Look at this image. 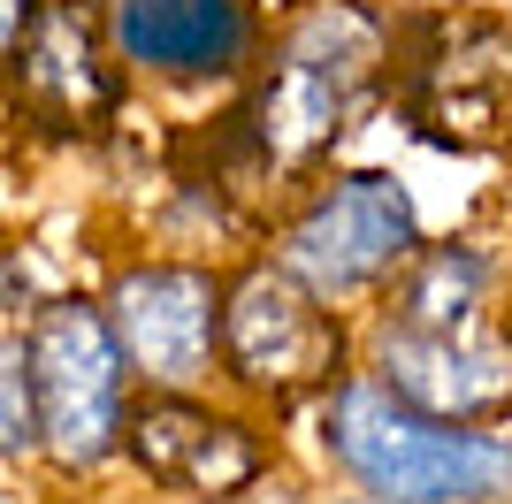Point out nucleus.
I'll use <instances>...</instances> for the list:
<instances>
[{
    "instance_id": "nucleus-1",
    "label": "nucleus",
    "mask_w": 512,
    "mask_h": 504,
    "mask_svg": "<svg viewBox=\"0 0 512 504\" xmlns=\"http://www.w3.org/2000/svg\"><path fill=\"white\" fill-rule=\"evenodd\" d=\"M398 16L383 0H299L268 23L253 77L237 84V146L260 184H306L337 138L398 77Z\"/></svg>"
},
{
    "instance_id": "nucleus-2",
    "label": "nucleus",
    "mask_w": 512,
    "mask_h": 504,
    "mask_svg": "<svg viewBox=\"0 0 512 504\" xmlns=\"http://www.w3.org/2000/svg\"><path fill=\"white\" fill-rule=\"evenodd\" d=\"M314 482L375 504H512V436L398 398L360 359L306 405Z\"/></svg>"
},
{
    "instance_id": "nucleus-3",
    "label": "nucleus",
    "mask_w": 512,
    "mask_h": 504,
    "mask_svg": "<svg viewBox=\"0 0 512 504\" xmlns=\"http://www.w3.org/2000/svg\"><path fill=\"white\" fill-rule=\"evenodd\" d=\"M421 237H428V222H421V199H413L406 176L352 161V168H314L283 199V214L268 222V237L253 252H268L321 306L360 321L398 283V268L421 252Z\"/></svg>"
},
{
    "instance_id": "nucleus-4",
    "label": "nucleus",
    "mask_w": 512,
    "mask_h": 504,
    "mask_svg": "<svg viewBox=\"0 0 512 504\" xmlns=\"http://www.w3.org/2000/svg\"><path fill=\"white\" fill-rule=\"evenodd\" d=\"M360 359V321L299 291L268 252L222 260V336H214V390L283 428Z\"/></svg>"
},
{
    "instance_id": "nucleus-5",
    "label": "nucleus",
    "mask_w": 512,
    "mask_h": 504,
    "mask_svg": "<svg viewBox=\"0 0 512 504\" xmlns=\"http://www.w3.org/2000/svg\"><path fill=\"white\" fill-rule=\"evenodd\" d=\"M16 329H23V367H31L39 466L62 489H100L107 474H123V420L138 398L100 298H46Z\"/></svg>"
},
{
    "instance_id": "nucleus-6",
    "label": "nucleus",
    "mask_w": 512,
    "mask_h": 504,
    "mask_svg": "<svg viewBox=\"0 0 512 504\" xmlns=\"http://www.w3.org/2000/svg\"><path fill=\"white\" fill-rule=\"evenodd\" d=\"M283 436L268 413H245L222 390H138L123 420V474L161 504H245L276 482Z\"/></svg>"
},
{
    "instance_id": "nucleus-7",
    "label": "nucleus",
    "mask_w": 512,
    "mask_h": 504,
    "mask_svg": "<svg viewBox=\"0 0 512 504\" xmlns=\"http://www.w3.org/2000/svg\"><path fill=\"white\" fill-rule=\"evenodd\" d=\"M100 314L130 359L138 390H214L222 336V260L199 252H130L107 268Z\"/></svg>"
},
{
    "instance_id": "nucleus-8",
    "label": "nucleus",
    "mask_w": 512,
    "mask_h": 504,
    "mask_svg": "<svg viewBox=\"0 0 512 504\" xmlns=\"http://www.w3.org/2000/svg\"><path fill=\"white\" fill-rule=\"evenodd\" d=\"M268 23V0H100L115 69L153 92H237Z\"/></svg>"
},
{
    "instance_id": "nucleus-9",
    "label": "nucleus",
    "mask_w": 512,
    "mask_h": 504,
    "mask_svg": "<svg viewBox=\"0 0 512 504\" xmlns=\"http://www.w3.org/2000/svg\"><path fill=\"white\" fill-rule=\"evenodd\" d=\"M130 77L107 54L100 0H39L16 54L0 69V100L39 138H100L123 115Z\"/></svg>"
},
{
    "instance_id": "nucleus-10",
    "label": "nucleus",
    "mask_w": 512,
    "mask_h": 504,
    "mask_svg": "<svg viewBox=\"0 0 512 504\" xmlns=\"http://www.w3.org/2000/svg\"><path fill=\"white\" fill-rule=\"evenodd\" d=\"M505 314H512V245L482 230L421 237V252L398 268V283L367 306V321H390V329H413V336H467Z\"/></svg>"
},
{
    "instance_id": "nucleus-11",
    "label": "nucleus",
    "mask_w": 512,
    "mask_h": 504,
    "mask_svg": "<svg viewBox=\"0 0 512 504\" xmlns=\"http://www.w3.org/2000/svg\"><path fill=\"white\" fill-rule=\"evenodd\" d=\"M39 466V420H31V367H23V329H0V474Z\"/></svg>"
},
{
    "instance_id": "nucleus-12",
    "label": "nucleus",
    "mask_w": 512,
    "mask_h": 504,
    "mask_svg": "<svg viewBox=\"0 0 512 504\" xmlns=\"http://www.w3.org/2000/svg\"><path fill=\"white\" fill-rule=\"evenodd\" d=\"M31 8H39V0H0V69H8V54H16V39H23V23H31Z\"/></svg>"
},
{
    "instance_id": "nucleus-13",
    "label": "nucleus",
    "mask_w": 512,
    "mask_h": 504,
    "mask_svg": "<svg viewBox=\"0 0 512 504\" xmlns=\"http://www.w3.org/2000/svg\"><path fill=\"white\" fill-rule=\"evenodd\" d=\"M0 329H16V245L0 237Z\"/></svg>"
},
{
    "instance_id": "nucleus-14",
    "label": "nucleus",
    "mask_w": 512,
    "mask_h": 504,
    "mask_svg": "<svg viewBox=\"0 0 512 504\" xmlns=\"http://www.w3.org/2000/svg\"><path fill=\"white\" fill-rule=\"evenodd\" d=\"M299 504H375V497H352V489H329V482H314Z\"/></svg>"
},
{
    "instance_id": "nucleus-15",
    "label": "nucleus",
    "mask_w": 512,
    "mask_h": 504,
    "mask_svg": "<svg viewBox=\"0 0 512 504\" xmlns=\"http://www.w3.org/2000/svg\"><path fill=\"white\" fill-rule=\"evenodd\" d=\"M107 504H161V497H146V489H130V497H107Z\"/></svg>"
},
{
    "instance_id": "nucleus-16",
    "label": "nucleus",
    "mask_w": 512,
    "mask_h": 504,
    "mask_svg": "<svg viewBox=\"0 0 512 504\" xmlns=\"http://www.w3.org/2000/svg\"><path fill=\"white\" fill-rule=\"evenodd\" d=\"M505 436H512V405H505Z\"/></svg>"
},
{
    "instance_id": "nucleus-17",
    "label": "nucleus",
    "mask_w": 512,
    "mask_h": 504,
    "mask_svg": "<svg viewBox=\"0 0 512 504\" xmlns=\"http://www.w3.org/2000/svg\"><path fill=\"white\" fill-rule=\"evenodd\" d=\"M0 504H8V482H0Z\"/></svg>"
}]
</instances>
